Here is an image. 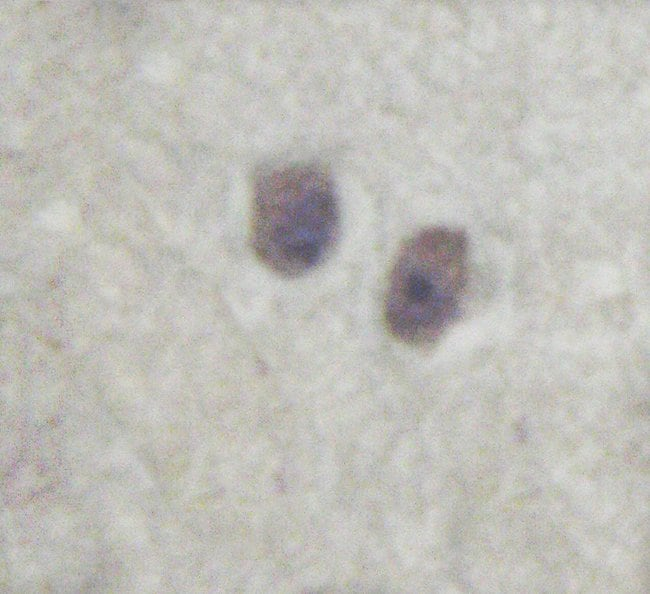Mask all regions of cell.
I'll return each mask as SVG.
<instances>
[{
    "instance_id": "6da1fadb",
    "label": "cell",
    "mask_w": 650,
    "mask_h": 594,
    "mask_svg": "<svg viewBox=\"0 0 650 594\" xmlns=\"http://www.w3.org/2000/svg\"><path fill=\"white\" fill-rule=\"evenodd\" d=\"M338 231L335 190L323 167L301 163L256 178L249 241L269 271L286 278L312 271L330 254Z\"/></svg>"
},
{
    "instance_id": "7a4b0ae2",
    "label": "cell",
    "mask_w": 650,
    "mask_h": 594,
    "mask_svg": "<svg viewBox=\"0 0 650 594\" xmlns=\"http://www.w3.org/2000/svg\"><path fill=\"white\" fill-rule=\"evenodd\" d=\"M467 282L463 232L431 227L415 233L398 250L387 278V330L404 345L434 346L457 319Z\"/></svg>"
}]
</instances>
